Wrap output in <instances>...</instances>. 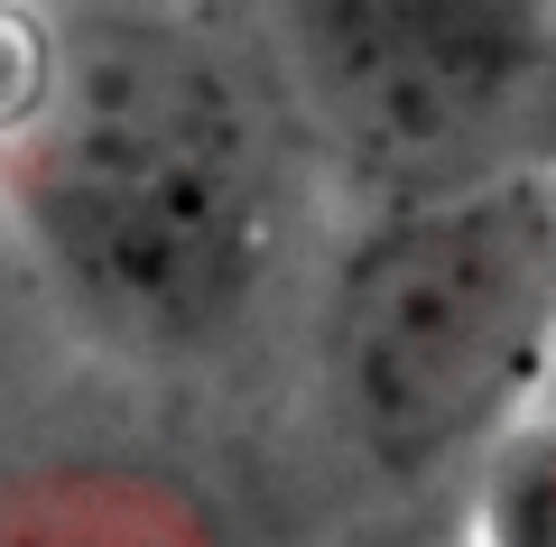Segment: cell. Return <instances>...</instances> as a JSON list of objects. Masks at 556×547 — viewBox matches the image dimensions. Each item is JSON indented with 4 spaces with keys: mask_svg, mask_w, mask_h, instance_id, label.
I'll return each mask as SVG.
<instances>
[{
    "mask_svg": "<svg viewBox=\"0 0 556 547\" xmlns=\"http://www.w3.org/2000/svg\"><path fill=\"white\" fill-rule=\"evenodd\" d=\"M306 167L269 65L167 10H84L0 130V214L93 344L214 362L288 278Z\"/></svg>",
    "mask_w": 556,
    "mask_h": 547,
    "instance_id": "1",
    "label": "cell"
},
{
    "mask_svg": "<svg viewBox=\"0 0 556 547\" xmlns=\"http://www.w3.org/2000/svg\"><path fill=\"white\" fill-rule=\"evenodd\" d=\"M556 390V176L353 214L316 288V399L334 446L380 483L473 473Z\"/></svg>",
    "mask_w": 556,
    "mask_h": 547,
    "instance_id": "2",
    "label": "cell"
},
{
    "mask_svg": "<svg viewBox=\"0 0 556 547\" xmlns=\"http://www.w3.org/2000/svg\"><path fill=\"white\" fill-rule=\"evenodd\" d=\"M556 0H269V75L353 214L529 158Z\"/></svg>",
    "mask_w": 556,
    "mask_h": 547,
    "instance_id": "3",
    "label": "cell"
},
{
    "mask_svg": "<svg viewBox=\"0 0 556 547\" xmlns=\"http://www.w3.org/2000/svg\"><path fill=\"white\" fill-rule=\"evenodd\" d=\"M0 547H223L204 492L149 464H10L0 473Z\"/></svg>",
    "mask_w": 556,
    "mask_h": 547,
    "instance_id": "4",
    "label": "cell"
},
{
    "mask_svg": "<svg viewBox=\"0 0 556 547\" xmlns=\"http://www.w3.org/2000/svg\"><path fill=\"white\" fill-rule=\"evenodd\" d=\"M464 547H556V399H538L473 464Z\"/></svg>",
    "mask_w": 556,
    "mask_h": 547,
    "instance_id": "5",
    "label": "cell"
},
{
    "mask_svg": "<svg viewBox=\"0 0 556 547\" xmlns=\"http://www.w3.org/2000/svg\"><path fill=\"white\" fill-rule=\"evenodd\" d=\"M529 167L556 176V57H547V84H538V112H529Z\"/></svg>",
    "mask_w": 556,
    "mask_h": 547,
    "instance_id": "6",
    "label": "cell"
},
{
    "mask_svg": "<svg viewBox=\"0 0 556 547\" xmlns=\"http://www.w3.org/2000/svg\"><path fill=\"white\" fill-rule=\"evenodd\" d=\"M547 399H556V390H547Z\"/></svg>",
    "mask_w": 556,
    "mask_h": 547,
    "instance_id": "7",
    "label": "cell"
}]
</instances>
